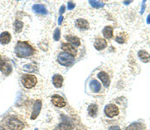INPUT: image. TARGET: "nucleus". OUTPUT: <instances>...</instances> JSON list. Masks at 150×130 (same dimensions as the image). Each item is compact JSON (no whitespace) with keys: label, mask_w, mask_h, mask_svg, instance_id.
Here are the masks:
<instances>
[{"label":"nucleus","mask_w":150,"mask_h":130,"mask_svg":"<svg viewBox=\"0 0 150 130\" xmlns=\"http://www.w3.org/2000/svg\"><path fill=\"white\" fill-rule=\"evenodd\" d=\"M51 102L54 106L59 107V108H63L66 105V102H65L64 98L61 97L60 95H53L51 97Z\"/></svg>","instance_id":"7"},{"label":"nucleus","mask_w":150,"mask_h":130,"mask_svg":"<svg viewBox=\"0 0 150 130\" xmlns=\"http://www.w3.org/2000/svg\"><path fill=\"white\" fill-rule=\"evenodd\" d=\"M41 107H42V101L41 100H36L33 105V110H32V114H31L30 118L32 120L36 119L39 115V113L41 111Z\"/></svg>","instance_id":"8"},{"label":"nucleus","mask_w":150,"mask_h":130,"mask_svg":"<svg viewBox=\"0 0 150 130\" xmlns=\"http://www.w3.org/2000/svg\"><path fill=\"white\" fill-rule=\"evenodd\" d=\"M98 77H99V79L102 81V83L104 84L105 87H108V86H109L110 79H109V76L107 75V73H105L104 71H101L98 73Z\"/></svg>","instance_id":"12"},{"label":"nucleus","mask_w":150,"mask_h":130,"mask_svg":"<svg viewBox=\"0 0 150 130\" xmlns=\"http://www.w3.org/2000/svg\"><path fill=\"white\" fill-rule=\"evenodd\" d=\"M52 83L56 88H60L63 85V76L60 74H55L52 78Z\"/></svg>","instance_id":"10"},{"label":"nucleus","mask_w":150,"mask_h":130,"mask_svg":"<svg viewBox=\"0 0 150 130\" xmlns=\"http://www.w3.org/2000/svg\"><path fill=\"white\" fill-rule=\"evenodd\" d=\"M34 53V48L29 43L18 41L15 45V54L19 58H26Z\"/></svg>","instance_id":"1"},{"label":"nucleus","mask_w":150,"mask_h":130,"mask_svg":"<svg viewBox=\"0 0 150 130\" xmlns=\"http://www.w3.org/2000/svg\"><path fill=\"white\" fill-rule=\"evenodd\" d=\"M89 86H90L91 91H93V92H99L101 89V84L99 83L97 80H95V79H93V80L90 81Z\"/></svg>","instance_id":"17"},{"label":"nucleus","mask_w":150,"mask_h":130,"mask_svg":"<svg viewBox=\"0 0 150 130\" xmlns=\"http://www.w3.org/2000/svg\"><path fill=\"white\" fill-rule=\"evenodd\" d=\"M7 126L10 130H22L24 128V123L17 118H10L7 121Z\"/></svg>","instance_id":"4"},{"label":"nucleus","mask_w":150,"mask_h":130,"mask_svg":"<svg viewBox=\"0 0 150 130\" xmlns=\"http://www.w3.org/2000/svg\"><path fill=\"white\" fill-rule=\"evenodd\" d=\"M32 9H33V11L36 12V13H38V14H43V15L47 14L46 7H45L44 5H42V4H35V5H33Z\"/></svg>","instance_id":"16"},{"label":"nucleus","mask_w":150,"mask_h":130,"mask_svg":"<svg viewBox=\"0 0 150 130\" xmlns=\"http://www.w3.org/2000/svg\"><path fill=\"white\" fill-rule=\"evenodd\" d=\"M73 128V125H72L70 122L68 121H64L61 122L59 125H58V130H71Z\"/></svg>","instance_id":"18"},{"label":"nucleus","mask_w":150,"mask_h":130,"mask_svg":"<svg viewBox=\"0 0 150 130\" xmlns=\"http://www.w3.org/2000/svg\"><path fill=\"white\" fill-rule=\"evenodd\" d=\"M53 130H58V129H53Z\"/></svg>","instance_id":"34"},{"label":"nucleus","mask_w":150,"mask_h":130,"mask_svg":"<svg viewBox=\"0 0 150 130\" xmlns=\"http://www.w3.org/2000/svg\"><path fill=\"white\" fill-rule=\"evenodd\" d=\"M109 130H121V129H120L119 126H112V127H110Z\"/></svg>","instance_id":"30"},{"label":"nucleus","mask_w":150,"mask_h":130,"mask_svg":"<svg viewBox=\"0 0 150 130\" xmlns=\"http://www.w3.org/2000/svg\"><path fill=\"white\" fill-rule=\"evenodd\" d=\"M66 40L68 41L69 44H71L72 46H80V39L76 36H73V35H67L66 36Z\"/></svg>","instance_id":"15"},{"label":"nucleus","mask_w":150,"mask_h":130,"mask_svg":"<svg viewBox=\"0 0 150 130\" xmlns=\"http://www.w3.org/2000/svg\"><path fill=\"white\" fill-rule=\"evenodd\" d=\"M10 41H11V35L9 32L4 31V32H2L1 34H0V43H1V44L6 45Z\"/></svg>","instance_id":"11"},{"label":"nucleus","mask_w":150,"mask_h":130,"mask_svg":"<svg viewBox=\"0 0 150 130\" xmlns=\"http://www.w3.org/2000/svg\"><path fill=\"white\" fill-rule=\"evenodd\" d=\"M138 56H139V58L144 62H148L150 60V55L147 53L146 51H144V50H140L138 52Z\"/></svg>","instance_id":"21"},{"label":"nucleus","mask_w":150,"mask_h":130,"mask_svg":"<svg viewBox=\"0 0 150 130\" xmlns=\"http://www.w3.org/2000/svg\"><path fill=\"white\" fill-rule=\"evenodd\" d=\"M53 39L55 40V41H58V40L60 39V29L59 28H56L54 31V35H53Z\"/></svg>","instance_id":"27"},{"label":"nucleus","mask_w":150,"mask_h":130,"mask_svg":"<svg viewBox=\"0 0 150 130\" xmlns=\"http://www.w3.org/2000/svg\"><path fill=\"white\" fill-rule=\"evenodd\" d=\"M102 33H103L104 37H105V38H108V39H109V38L112 37V34H113V27H112V26H106V27L103 29Z\"/></svg>","instance_id":"20"},{"label":"nucleus","mask_w":150,"mask_h":130,"mask_svg":"<svg viewBox=\"0 0 150 130\" xmlns=\"http://www.w3.org/2000/svg\"><path fill=\"white\" fill-rule=\"evenodd\" d=\"M21 82H22V85L25 88L30 89L36 85V83H37V78H36L35 75H32V74H25V75H23L22 78H21Z\"/></svg>","instance_id":"2"},{"label":"nucleus","mask_w":150,"mask_h":130,"mask_svg":"<svg viewBox=\"0 0 150 130\" xmlns=\"http://www.w3.org/2000/svg\"><path fill=\"white\" fill-rule=\"evenodd\" d=\"M127 130H143V126L140 123H133L128 127Z\"/></svg>","instance_id":"25"},{"label":"nucleus","mask_w":150,"mask_h":130,"mask_svg":"<svg viewBox=\"0 0 150 130\" xmlns=\"http://www.w3.org/2000/svg\"><path fill=\"white\" fill-rule=\"evenodd\" d=\"M116 41L118 43H124L126 41V34L125 33H122V34H119L116 37Z\"/></svg>","instance_id":"26"},{"label":"nucleus","mask_w":150,"mask_h":130,"mask_svg":"<svg viewBox=\"0 0 150 130\" xmlns=\"http://www.w3.org/2000/svg\"><path fill=\"white\" fill-rule=\"evenodd\" d=\"M0 70L4 75H9L12 71V66L7 60L0 58Z\"/></svg>","instance_id":"5"},{"label":"nucleus","mask_w":150,"mask_h":130,"mask_svg":"<svg viewBox=\"0 0 150 130\" xmlns=\"http://www.w3.org/2000/svg\"><path fill=\"white\" fill-rule=\"evenodd\" d=\"M57 61L59 64H61L62 66H70V65L73 64L74 58L72 55H70L66 52H61L57 56Z\"/></svg>","instance_id":"3"},{"label":"nucleus","mask_w":150,"mask_h":130,"mask_svg":"<svg viewBox=\"0 0 150 130\" xmlns=\"http://www.w3.org/2000/svg\"><path fill=\"white\" fill-rule=\"evenodd\" d=\"M147 23L150 24V14H149L148 16H147Z\"/></svg>","instance_id":"32"},{"label":"nucleus","mask_w":150,"mask_h":130,"mask_svg":"<svg viewBox=\"0 0 150 130\" xmlns=\"http://www.w3.org/2000/svg\"><path fill=\"white\" fill-rule=\"evenodd\" d=\"M0 130H5V129H4V128H3V127H2V126H0Z\"/></svg>","instance_id":"33"},{"label":"nucleus","mask_w":150,"mask_h":130,"mask_svg":"<svg viewBox=\"0 0 150 130\" xmlns=\"http://www.w3.org/2000/svg\"><path fill=\"white\" fill-rule=\"evenodd\" d=\"M98 112V106L96 104H91L88 106V114L91 117H95Z\"/></svg>","instance_id":"19"},{"label":"nucleus","mask_w":150,"mask_h":130,"mask_svg":"<svg viewBox=\"0 0 150 130\" xmlns=\"http://www.w3.org/2000/svg\"><path fill=\"white\" fill-rule=\"evenodd\" d=\"M89 4L94 8H101L104 6V3L102 1H94V0H89Z\"/></svg>","instance_id":"23"},{"label":"nucleus","mask_w":150,"mask_h":130,"mask_svg":"<svg viewBox=\"0 0 150 130\" xmlns=\"http://www.w3.org/2000/svg\"><path fill=\"white\" fill-rule=\"evenodd\" d=\"M59 12H60V15H62V14H63L64 12H65V6H64V5H62L61 7H60Z\"/></svg>","instance_id":"29"},{"label":"nucleus","mask_w":150,"mask_h":130,"mask_svg":"<svg viewBox=\"0 0 150 130\" xmlns=\"http://www.w3.org/2000/svg\"><path fill=\"white\" fill-rule=\"evenodd\" d=\"M23 69H24V70H26V71H28V72L37 71V67H36L34 64H26V65H24Z\"/></svg>","instance_id":"24"},{"label":"nucleus","mask_w":150,"mask_h":130,"mask_svg":"<svg viewBox=\"0 0 150 130\" xmlns=\"http://www.w3.org/2000/svg\"><path fill=\"white\" fill-rule=\"evenodd\" d=\"M74 7H75V4L73 3V2H71V1L68 2V9H69V10H72Z\"/></svg>","instance_id":"28"},{"label":"nucleus","mask_w":150,"mask_h":130,"mask_svg":"<svg viewBox=\"0 0 150 130\" xmlns=\"http://www.w3.org/2000/svg\"><path fill=\"white\" fill-rule=\"evenodd\" d=\"M75 25H76V27H78L79 29H83V30H86L89 28V23L87 22V20L82 19V18L77 19L76 22H75Z\"/></svg>","instance_id":"14"},{"label":"nucleus","mask_w":150,"mask_h":130,"mask_svg":"<svg viewBox=\"0 0 150 130\" xmlns=\"http://www.w3.org/2000/svg\"><path fill=\"white\" fill-rule=\"evenodd\" d=\"M35 130H38V129H37V128H36V129H35Z\"/></svg>","instance_id":"35"},{"label":"nucleus","mask_w":150,"mask_h":130,"mask_svg":"<svg viewBox=\"0 0 150 130\" xmlns=\"http://www.w3.org/2000/svg\"><path fill=\"white\" fill-rule=\"evenodd\" d=\"M104 111H105V114L107 115L108 117H114L116 115H118L119 109H118V107L114 104H108L107 106L105 107Z\"/></svg>","instance_id":"6"},{"label":"nucleus","mask_w":150,"mask_h":130,"mask_svg":"<svg viewBox=\"0 0 150 130\" xmlns=\"http://www.w3.org/2000/svg\"><path fill=\"white\" fill-rule=\"evenodd\" d=\"M106 46H107V42H106V40L103 39V38H97V39L95 40V42H94V47L97 50H102Z\"/></svg>","instance_id":"13"},{"label":"nucleus","mask_w":150,"mask_h":130,"mask_svg":"<svg viewBox=\"0 0 150 130\" xmlns=\"http://www.w3.org/2000/svg\"><path fill=\"white\" fill-rule=\"evenodd\" d=\"M23 26H24V24L23 22H21V21H19V20H16L15 22H14V30H15V32H21L23 29Z\"/></svg>","instance_id":"22"},{"label":"nucleus","mask_w":150,"mask_h":130,"mask_svg":"<svg viewBox=\"0 0 150 130\" xmlns=\"http://www.w3.org/2000/svg\"><path fill=\"white\" fill-rule=\"evenodd\" d=\"M62 20H63V16H62V15H60L59 20H58V23H59V24H61V23H62Z\"/></svg>","instance_id":"31"},{"label":"nucleus","mask_w":150,"mask_h":130,"mask_svg":"<svg viewBox=\"0 0 150 130\" xmlns=\"http://www.w3.org/2000/svg\"><path fill=\"white\" fill-rule=\"evenodd\" d=\"M61 49L63 50L64 52H66V53L72 55V56H75V55L77 54V50L75 49L74 46H72L69 43H62Z\"/></svg>","instance_id":"9"}]
</instances>
